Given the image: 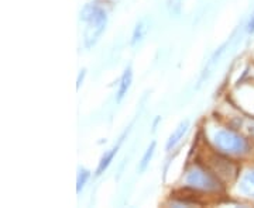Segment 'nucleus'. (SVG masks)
I'll use <instances>...</instances> for the list:
<instances>
[{"label": "nucleus", "mask_w": 254, "mask_h": 208, "mask_svg": "<svg viewBox=\"0 0 254 208\" xmlns=\"http://www.w3.org/2000/svg\"><path fill=\"white\" fill-rule=\"evenodd\" d=\"M247 31H249V33H254V17H252V20L249 21V24H247Z\"/></svg>", "instance_id": "13"}, {"label": "nucleus", "mask_w": 254, "mask_h": 208, "mask_svg": "<svg viewBox=\"0 0 254 208\" xmlns=\"http://www.w3.org/2000/svg\"><path fill=\"white\" fill-rule=\"evenodd\" d=\"M122 141H123V136L120 138V141L118 142V145H115V146H113L110 151H108L106 154L102 156L99 165H98V169H96V176H100L102 173H105V170L109 167L110 163H112V161H113V158H115V156H116V154H118V151H119V148H120Z\"/></svg>", "instance_id": "5"}, {"label": "nucleus", "mask_w": 254, "mask_h": 208, "mask_svg": "<svg viewBox=\"0 0 254 208\" xmlns=\"http://www.w3.org/2000/svg\"><path fill=\"white\" fill-rule=\"evenodd\" d=\"M225 46H226V44L225 45H222L220 48H219L218 51H215V54L210 56V59H209L208 62H206V66H205V69H203V72H202V75H200V79H199V84L202 83V82L205 81V79H208L209 75L215 71V66H216V64L219 62V59H220V56H222V54L225 52Z\"/></svg>", "instance_id": "6"}, {"label": "nucleus", "mask_w": 254, "mask_h": 208, "mask_svg": "<svg viewBox=\"0 0 254 208\" xmlns=\"http://www.w3.org/2000/svg\"><path fill=\"white\" fill-rule=\"evenodd\" d=\"M240 190L247 196H254V170L246 173L240 183Z\"/></svg>", "instance_id": "9"}, {"label": "nucleus", "mask_w": 254, "mask_h": 208, "mask_svg": "<svg viewBox=\"0 0 254 208\" xmlns=\"http://www.w3.org/2000/svg\"><path fill=\"white\" fill-rule=\"evenodd\" d=\"M154 151H155V142H151L150 146L147 148L145 154L143 155L141 162H140V165H138V170H140V172H144L145 169H147V166L150 165V161H151V159H153V156H154Z\"/></svg>", "instance_id": "10"}, {"label": "nucleus", "mask_w": 254, "mask_h": 208, "mask_svg": "<svg viewBox=\"0 0 254 208\" xmlns=\"http://www.w3.org/2000/svg\"><path fill=\"white\" fill-rule=\"evenodd\" d=\"M147 31H148V20H147V18H143L141 21H138V23H137V26L134 27L133 37H131V45H137V44H140V42L144 40Z\"/></svg>", "instance_id": "8"}, {"label": "nucleus", "mask_w": 254, "mask_h": 208, "mask_svg": "<svg viewBox=\"0 0 254 208\" xmlns=\"http://www.w3.org/2000/svg\"><path fill=\"white\" fill-rule=\"evenodd\" d=\"M185 183L192 187V189H198V190H219L220 184L216 176H213L212 173L208 170L202 169V167H193L190 169L187 177H185Z\"/></svg>", "instance_id": "3"}, {"label": "nucleus", "mask_w": 254, "mask_h": 208, "mask_svg": "<svg viewBox=\"0 0 254 208\" xmlns=\"http://www.w3.org/2000/svg\"><path fill=\"white\" fill-rule=\"evenodd\" d=\"M188 128H190V121L188 120H185V121H182L181 124L177 127V129L174 131L171 136L168 138V141H167V145H165V149L167 151H171L175 145L178 144L180 141H181L184 135L187 134V131H188Z\"/></svg>", "instance_id": "4"}, {"label": "nucleus", "mask_w": 254, "mask_h": 208, "mask_svg": "<svg viewBox=\"0 0 254 208\" xmlns=\"http://www.w3.org/2000/svg\"><path fill=\"white\" fill-rule=\"evenodd\" d=\"M91 177V172L86 170V169H79V173H78V179H76V191L81 193V190L83 189V186L86 184L88 179Z\"/></svg>", "instance_id": "11"}, {"label": "nucleus", "mask_w": 254, "mask_h": 208, "mask_svg": "<svg viewBox=\"0 0 254 208\" xmlns=\"http://www.w3.org/2000/svg\"><path fill=\"white\" fill-rule=\"evenodd\" d=\"M213 144L220 152L227 155H243L249 151V142L230 129H219L213 135Z\"/></svg>", "instance_id": "2"}, {"label": "nucleus", "mask_w": 254, "mask_h": 208, "mask_svg": "<svg viewBox=\"0 0 254 208\" xmlns=\"http://www.w3.org/2000/svg\"><path fill=\"white\" fill-rule=\"evenodd\" d=\"M131 81H133V72H131V68L128 66L125 73H123V76H122V79H120V84H119V90H118V103H120L123 97L127 94V91L130 89V86H131Z\"/></svg>", "instance_id": "7"}, {"label": "nucleus", "mask_w": 254, "mask_h": 208, "mask_svg": "<svg viewBox=\"0 0 254 208\" xmlns=\"http://www.w3.org/2000/svg\"><path fill=\"white\" fill-rule=\"evenodd\" d=\"M250 131H252V132H253V134H254V124H253V125H252V128H250Z\"/></svg>", "instance_id": "14"}, {"label": "nucleus", "mask_w": 254, "mask_h": 208, "mask_svg": "<svg viewBox=\"0 0 254 208\" xmlns=\"http://www.w3.org/2000/svg\"><path fill=\"white\" fill-rule=\"evenodd\" d=\"M83 78H85V69H83V71H81V73H79V76H78V82H76V87H81Z\"/></svg>", "instance_id": "12"}, {"label": "nucleus", "mask_w": 254, "mask_h": 208, "mask_svg": "<svg viewBox=\"0 0 254 208\" xmlns=\"http://www.w3.org/2000/svg\"><path fill=\"white\" fill-rule=\"evenodd\" d=\"M81 18L83 21H86V24H88L85 28V33H83L85 46L91 48L98 42L99 37L102 36V33L106 28V24H108L106 11L100 9L96 4H88L85 9L82 10Z\"/></svg>", "instance_id": "1"}]
</instances>
